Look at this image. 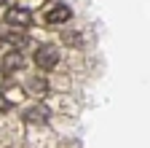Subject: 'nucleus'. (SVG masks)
I'll list each match as a JSON object with an SVG mask.
<instances>
[{"instance_id": "nucleus-1", "label": "nucleus", "mask_w": 150, "mask_h": 148, "mask_svg": "<svg viewBox=\"0 0 150 148\" xmlns=\"http://www.w3.org/2000/svg\"><path fill=\"white\" fill-rule=\"evenodd\" d=\"M35 65L40 70H54L59 65V49L56 46H38L35 49Z\"/></svg>"}, {"instance_id": "nucleus-2", "label": "nucleus", "mask_w": 150, "mask_h": 148, "mask_svg": "<svg viewBox=\"0 0 150 148\" xmlns=\"http://www.w3.org/2000/svg\"><path fill=\"white\" fill-rule=\"evenodd\" d=\"M43 19H46L48 24H64V22L72 19V11H70L64 3H48V6L43 8Z\"/></svg>"}, {"instance_id": "nucleus-3", "label": "nucleus", "mask_w": 150, "mask_h": 148, "mask_svg": "<svg viewBox=\"0 0 150 148\" xmlns=\"http://www.w3.org/2000/svg\"><path fill=\"white\" fill-rule=\"evenodd\" d=\"M6 22H8L11 27H16V30H24V27L32 24V14H30L27 8H22V6H13V8L6 11Z\"/></svg>"}, {"instance_id": "nucleus-4", "label": "nucleus", "mask_w": 150, "mask_h": 148, "mask_svg": "<svg viewBox=\"0 0 150 148\" xmlns=\"http://www.w3.org/2000/svg\"><path fill=\"white\" fill-rule=\"evenodd\" d=\"M27 124H46L48 119H51V110H48V105H43V102H35V105H30L27 110H24V116H22Z\"/></svg>"}, {"instance_id": "nucleus-5", "label": "nucleus", "mask_w": 150, "mask_h": 148, "mask_svg": "<svg viewBox=\"0 0 150 148\" xmlns=\"http://www.w3.org/2000/svg\"><path fill=\"white\" fill-rule=\"evenodd\" d=\"M0 41H8L16 51H22V49H30L32 41L27 38L24 32H19V30H0Z\"/></svg>"}, {"instance_id": "nucleus-6", "label": "nucleus", "mask_w": 150, "mask_h": 148, "mask_svg": "<svg viewBox=\"0 0 150 148\" xmlns=\"http://www.w3.org/2000/svg\"><path fill=\"white\" fill-rule=\"evenodd\" d=\"M22 65H24V57H22V51L11 49V51H6V54H3V70L13 73V70H22Z\"/></svg>"}, {"instance_id": "nucleus-7", "label": "nucleus", "mask_w": 150, "mask_h": 148, "mask_svg": "<svg viewBox=\"0 0 150 148\" xmlns=\"http://www.w3.org/2000/svg\"><path fill=\"white\" fill-rule=\"evenodd\" d=\"M27 89H30V94H38V97H43L46 92H48V81H46L43 76H35V78H30Z\"/></svg>"}, {"instance_id": "nucleus-8", "label": "nucleus", "mask_w": 150, "mask_h": 148, "mask_svg": "<svg viewBox=\"0 0 150 148\" xmlns=\"http://www.w3.org/2000/svg\"><path fill=\"white\" fill-rule=\"evenodd\" d=\"M8 108H11V100H8V97L3 94V92H0V113H6Z\"/></svg>"}, {"instance_id": "nucleus-9", "label": "nucleus", "mask_w": 150, "mask_h": 148, "mask_svg": "<svg viewBox=\"0 0 150 148\" xmlns=\"http://www.w3.org/2000/svg\"><path fill=\"white\" fill-rule=\"evenodd\" d=\"M3 3H6V0H0V6H3Z\"/></svg>"}, {"instance_id": "nucleus-10", "label": "nucleus", "mask_w": 150, "mask_h": 148, "mask_svg": "<svg viewBox=\"0 0 150 148\" xmlns=\"http://www.w3.org/2000/svg\"><path fill=\"white\" fill-rule=\"evenodd\" d=\"M0 43H3V41H0Z\"/></svg>"}]
</instances>
